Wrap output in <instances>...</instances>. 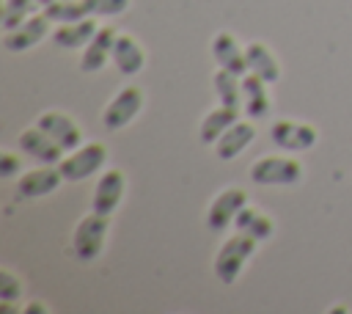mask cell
Here are the masks:
<instances>
[{
    "mask_svg": "<svg viewBox=\"0 0 352 314\" xmlns=\"http://www.w3.org/2000/svg\"><path fill=\"white\" fill-rule=\"evenodd\" d=\"M253 140H256V124H253V118H236V121L214 140L212 149H214L217 160L228 163V160H236Z\"/></svg>",
    "mask_w": 352,
    "mask_h": 314,
    "instance_id": "5bb4252c",
    "label": "cell"
},
{
    "mask_svg": "<svg viewBox=\"0 0 352 314\" xmlns=\"http://www.w3.org/2000/svg\"><path fill=\"white\" fill-rule=\"evenodd\" d=\"M140 110H143V91H140V85L129 83V85L118 88V91L110 96V102H107L104 110H102V124H104L110 132L124 129Z\"/></svg>",
    "mask_w": 352,
    "mask_h": 314,
    "instance_id": "5b68a950",
    "label": "cell"
},
{
    "mask_svg": "<svg viewBox=\"0 0 352 314\" xmlns=\"http://www.w3.org/2000/svg\"><path fill=\"white\" fill-rule=\"evenodd\" d=\"M248 204V193L242 190V187H223L214 198H212V204H209V209H206V226L212 229V231H217V234H223L228 226H234V220H236V215H239V209Z\"/></svg>",
    "mask_w": 352,
    "mask_h": 314,
    "instance_id": "ba28073f",
    "label": "cell"
},
{
    "mask_svg": "<svg viewBox=\"0 0 352 314\" xmlns=\"http://www.w3.org/2000/svg\"><path fill=\"white\" fill-rule=\"evenodd\" d=\"M50 3H52V0H38V6H41V8H44V6H50Z\"/></svg>",
    "mask_w": 352,
    "mask_h": 314,
    "instance_id": "f1b7e54d",
    "label": "cell"
},
{
    "mask_svg": "<svg viewBox=\"0 0 352 314\" xmlns=\"http://www.w3.org/2000/svg\"><path fill=\"white\" fill-rule=\"evenodd\" d=\"M146 63V52L140 47V41L129 33H118L116 44H113V66L124 74V77H135Z\"/></svg>",
    "mask_w": 352,
    "mask_h": 314,
    "instance_id": "ac0fdd59",
    "label": "cell"
},
{
    "mask_svg": "<svg viewBox=\"0 0 352 314\" xmlns=\"http://www.w3.org/2000/svg\"><path fill=\"white\" fill-rule=\"evenodd\" d=\"M22 278L11 267H0V300L3 303H19L22 300Z\"/></svg>",
    "mask_w": 352,
    "mask_h": 314,
    "instance_id": "d4e9b609",
    "label": "cell"
},
{
    "mask_svg": "<svg viewBox=\"0 0 352 314\" xmlns=\"http://www.w3.org/2000/svg\"><path fill=\"white\" fill-rule=\"evenodd\" d=\"M96 30H99L96 17H85V19H77V22H63V25H58V28L52 30L50 39H52L58 47H66V50H82V47L94 39Z\"/></svg>",
    "mask_w": 352,
    "mask_h": 314,
    "instance_id": "ffe728a7",
    "label": "cell"
},
{
    "mask_svg": "<svg viewBox=\"0 0 352 314\" xmlns=\"http://www.w3.org/2000/svg\"><path fill=\"white\" fill-rule=\"evenodd\" d=\"M60 182H66V179H63L58 165H41L38 163V168H30V171L19 174L16 193L22 198H44V196L55 193L60 187Z\"/></svg>",
    "mask_w": 352,
    "mask_h": 314,
    "instance_id": "7c38bea8",
    "label": "cell"
},
{
    "mask_svg": "<svg viewBox=\"0 0 352 314\" xmlns=\"http://www.w3.org/2000/svg\"><path fill=\"white\" fill-rule=\"evenodd\" d=\"M209 50H212V58L220 69H228L234 74H248V58H245V47L236 41L234 33L228 30H217L209 41Z\"/></svg>",
    "mask_w": 352,
    "mask_h": 314,
    "instance_id": "9a60e30c",
    "label": "cell"
},
{
    "mask_svg": "<svg viewBox=\"0 0 352 314\" xmlns=\"http://www.w3.org/2000/svg\"><path fill=\"white\" fill-rule=\"evenodd\" d=\"M270 140L275 146H280L283 151H305L311 146H316L319 132L314 124L308 121H297V118H275L270 124Z\"/></svg>",
    "mask_w": 352,
    "mask_h": 314,
    "instance_id": "8992f818",
    "label": "cell"
},
{
    "mask_svg": "<svg viewBox=\"0 0 352 314\" xmlns=\"http://www.w3.org/2000/svg\"><path fill=\"white\" fill-rule=\"evenodd\" d=\"M38 0H3V17H0V25H3V33L22 25L28 17H33L38 11Z\"/></svg>",
    "mask_w": 352,
    "mask_h": 314,
    "instance_id": "cb8c5ba5",
    "label": "cell"
},
{
    "mask_svg": "<svg viewBox=\"0 0 352 314\" xmlns=\"http://www.w3.org/2000/svg\"><path fill=\"white\" fill-rule=\"evenodd\" d=\"M212 88L217 94V102L231 105V107H242V77L239 74L217 66L212 74Z\"/></svg>",
    "mask_w": 352,
    "mask_h": 314,
    "instance_id": "7402d4cb",
    "label": "cell"
},
{
    "mask_svg": "<svg viewBox=\"0 0 352 314\" xmlns=\"http://www.w3.org/2000/svg\"><path fill=\"white\" fill-rule=\"evenodd\" d=\"M36 124H38L63 151H72V149H77V146L82 143V129H80V124H77L69 113H63V110H44V113H38V116H36Z\"/></svg>",
    "mask_w": 352,
    "mask_h": 314,
    "instance_id": "9c48e42d",
    "label": "cell"
},
{
    "mask_svg": "<svg viewBox=\"0 0 352 314\" xmlns=\"http://www.w3.org/2000/svg\"><path fill=\"white\" fill-rule=\"evenodd\" d=\"M256 245H258V240H253V237L245 234V231H236V234L226 237L223 245L217 248L214 259H212L214 278H217L220 284H234V281L242 275V270H245V264L250 262V256L256 253Z\"/></svg>",
    "mask_w": 352,
    "mask_h": 314,
    "instance_id": "6da1fadb",
    "label": "cell"
},
{
    "mask_svg": "<svg viewBox=\"0 0 352 314\" xmlns=\"http://www.w3.org/2000/svg\"><path fill=\"white\" fill-rule=\"evenodd\" d=\"M41 11H44V14H47V17H50L55 25H63V22H77V19L91 17L82 0H52V3H50V6H44Z\"/></svg>",
    "mask_w": 352,
    "mask_h": 314,
    "instance_id": "603a6c76",
    "label": "cell"
},
{
    "mask_svg": "<svg viewBox=\"0 0 352 314\" xmlns=\"http://www.w3.org/2000/svg\"><path fill=\"white\" fill-rule=\"evenodd\" d=\"M52 19L41 11H36L33 17H28L22 25H16V28H11V30H6L3 33V47L8 50V52H28V50H33L38 41H44L47 36H52Z\"/></svg>",
    "mask_w": 352,
    "mask_h": 314,
    "instance_id": "52a82bcc",
    "label": "cell"
},
{
    "mask_svg": "<svg viewBox=\"0 0 352 314\" xmlns=\"http://www.w3.org/2000/svg\"><path fill=\"white\" fill-rule=\"evenodd\" d=\"M267 85H270V83H264V80L256 77L253 72L242 74V113H245L248 118H253V121L270 116L272 102H270Z\"/></svg>",
    "mask_w": 352,
    "mask_h": 314,
    "instance_id": "e0dca14e",
    "label": "cell"
},
{
    "mask_svg": "<svg viewBox=\"0 0 352 314\" xmlns=\"http://www.w3.org/2000/svg\"><path fill=\"white\" fill-rule=\"evenodd\" d=\"M104 165H107V146L102 140L80 143L77 149L66 151L63 160L58 163L66 182H82V179L94 176L96 171H102Z\"/></svg>",
    "mask_w": 352,
    "mask_h": 314,
    "instance_id": "277c9868",
    "label": "cell"
},
{
    "mask_svg": "<svg viewBox=\"0 0 352 314\" xmlns=\"http://www.w3.org/2000/svg\"><path fill=\"white\" fill-rule=\"evenodd\" d=\"M19 168H22L19 154H14V151H3L0 154V176H16Z\"/></svg>",
    "mask_w": 352,
    "mask_h": 314,
    "instance_id": "4316f807",
    "label": "cell"
},
{
    "mask_svg": "<svg viewBox=\"0 0 352 314\" xmlns=\"http://www.w3.org/2000/svg\"><path fill=\"white\" fill-rule=\"evenodd\" d=\"M91 17H121L129 11L132 0H82Z\"/></svg>",
    "mask_w": 352,
    "mask_h": 314,
    "instance_id": "484cf974",
    "label": "cell"
},
{
    "mask_svg": "<svg viewBox=\"0 0 352 314\" xmlns=\"http://www.w3.org/2000/svg\"><path fill=\"white\" fill-rule=\"evenodd\" d=\"M116 36L118 30L110 28V25H99V30L94 33V39L82 47V55H80V69L85 74H96L107 66V61H113V44H116Z\"/></svg>",
    "mask_w": 352,
    "mask_h": 314,
    "instance_id": "4fadbf2b",
    "label": "cell"
},
{
    "mask_svg": "<svg viewBox=\"0 0 352 314\" xmlns=\"http://www.w3.org/2000/svg\"><path fill=\"white\" fill-rule=\"evenodd\" d=\"M22 311H28V314H38V311H50V308H47L44 303H38V300H36V303H28V306H22Z\"/></svg>",
    "mask_w": 352,
    "mask_h": 314,
    "instance_id": "83f0119b",
    "label": "cell"
},
{
    "mask_svg": "<svg viewBox=\"0 0 352 314\" xmlns=\"http://www.w3.org/2000/svg\"><path fill=\"white\" fill-rule=\"evenodd\" d=\"M110 231V215H99V212H88L77 220L74 231H72V251L80 262H94L107 240Z\"/></svg>",
    "mask_w": 352,
    "mask_h": 314,
    "instance_id": "3957f363",
    "label": "cell"
},
{
    "mask_svg": "<svg viewBox=\"0 0 352 314\" xmlns=\"http://www.w3.org/2000/svg\"><path fill=\"white\" fill-rule=\"evenodd\" d=\"M16 143H19V151H22V154H28L30 160H36V163H41V165H58V163L63 160V154H66L38 124L22 129L19 138H16Z\"/></svg>",
    "mask_w": 352,
    "mask_h": 314,
    "instance_id": "8fae6325",
    "label": "cell"
},
{
    "mask_svg": "<svg viewBox=\"0 0 352 314\" xmlns=\"http://www.w3.org/2000/svg\"><path fill=\"white\" fill-rule=\"evenodd\" d=\"M126 190V176L118 168H104L102 176L96 179L94 196H91V209L99 215H113L124 198Z\"/></svg>",
    "mask_w": 352,
    "mask_h": 314,
    "instance_id": "30bf717a",
    "label": "cell"
},
{
    "mask_svg": "<svg viewBox=\"0 0 352 314\" xmlns=\"http://www.w3.org/2000/svg\"><path fill=\"white\" fill-rule=\"evenodd\" d=\"M242 118V107H231V105H223L217 102L212 110L204 113V118L198 121V140L206 143V146H214V140L236 121Z\"/></svg>",
    "mask_w": 352,
    "mask_h": 314,
    "instance_id": "2e32d148",
    "label": "cell"
},
{
    "mask_svg": "<svg viewBox=\"0 0 352 314\" xmlns=\"http://www.w3.org/2000/svg\"><path fill=\"white\" fill-rule=\"evenodd\" d=\"M250 182L258 187H292L302 179V163L286 154H264L250 165Z\"/></svg>",
    "mask_w": 352,
    "mask_h": 314,
    "instance_id": "7a4b0ae2",
    "label": "cell"
},
{
    "mask_svg": "<svg viewBox=\"0 0 352 314\" xmlns=\"http://www.w3.org/2000/svg\"><path fill=\"white\" fill-rule=\"evenodd\" d=\"M234 226H236V231H245V234H250V237H253V240H258V242L270 240V237H272V231H275L272 218H270L267 212L256 209V207H248V204L239 209V215H236Z\"/></svg>",
    "mask_w": 352,
    "mask_h": 314,
    "instance_id": "44dd1931",
    "label": "cell"
},
{
    "mask_svg": "<svg viewBox=\"0 0 352 314\" xmlns=\"http://www.w3.org/2000/svg\"><path fill=\"white\" fill-rule=\"evenodd\" d=\"M245 58H248V72H253L256 77H261L264 83H278L280 80V63L275 58V52L264 44V41H248L245 44Z\"/></svg>",
    "mask_w": 352,
    "mask_h": 314,
    "instance_id": "d6986e66",
    "label": "cell"
}]
</instances>
